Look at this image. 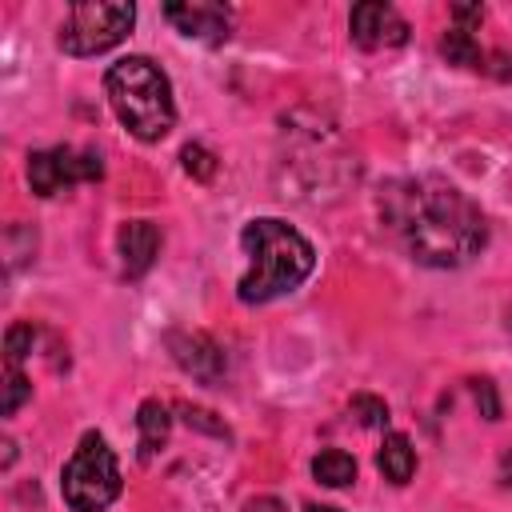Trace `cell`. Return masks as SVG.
Wrapping results in <instances>:
<instances>
[{"instance_id": "obj_13", "label": "cell", "mask_w": 512, "mask_h": 512, "mask_svg": "<svg viewBox=\"0 0 512 512\" xmlns=\"http://www.w3.org/2000/svg\"><path fill=\"white\" fill-rule=\"evenodd\" d=\"M312 476L316 484L324 488H348L356 480V460L344 452V448H324L316 460H312Z\"/></svg>"}, {"instance_id": "obj_15", "label": "cell", "mask_w": 512, "mask_h": 512, "mask_svg": "<svg viewBox=\"0 0 512 512\" xmlns=\"http://www.w3.org/2000/svg\"><path fill=\"white\" fill-rule=\"evenodd\" d=\"M28 396H32V384L20 372V364H4V416H16Z\"/></svg>"}, {"instance_id": "obj_5", "label": "cell", "mask_w": 512, "mask_h": 512, "mask_svg": "<svg viewBox=\"0 0 512 512\" xmlns=\"http://www.w3.org/2000/svg\"><path fill=\"white\" fill-rule=\"evenodd\" d=\"M136 24V8L124 0H88V4H72L56 44L68 56H100L108 48H116Z\"/></svg>"}, {"instance_id": "obj_11", "label": "cell", "mask_w": 512, "mask_h": 512, "mask_svg": "<svg viewBox=\"0 0 512 512\" xmlns=\"http://www.w3.org/2000/svg\"><path fill=\"white\" fill-rule=\"evenodd\" d=\"M376 464H380L384 480L408 484L412 472H416V448H412V440L404 432H388L384 444H380V452H376Z\"/></svg>"}, {"instance_id": "obj_6", "label": "cell", "mask_w": 512, "mask_h": 512, "mask_svg": "<svg viewBox=\"0 0 512 512\" xmlns=\"http://www.w3.org/2000/svg\"><path fill=\"white\" fill-rule=\"evenodd\" d=\"M104 164L96 152H76L68 144L60 148H40L28 156V184L36 196H56L72 184H84V180H100Z\"/></svg>"}, {"instance_id": "obj_16", "label": "cell", "mask_w": 512, "mask_h": 512, "mask_svg": "<svg viewBox=\"0 0 512 512\" xmlns=\"http://www.w3.org/2000/svg\"><path fill=\"white\" fill-rule=\"evenodd\" d=\"M32 344H36V328H32L28 320L12 324V328L4 332V364H20V360L32 352Z\"/></svg>"}, {"instance_id": "obj_14", "label": "cell", "mask_w": 512, "mask_h": 512, "mask_svg": "<svg viewBox=\"0 0 512 512\" xmlns=\"http://www.w3.org/2000/svg\"><path fill=\"white\" fill-rule=\"evenodd\" d=\"M440 56L460 68H484V48L476 44V36L468 28H448L440 36Z\"/></svg>"}, {"instance_id": "obj_19", "label": "cell", "mask_w": 512, "mask_h": 512, "mask_svg": "<svg viewBox=\"0 0 512 512\" xmlns=\"http://www.w3.org/2000/svg\"><path fill=\"white\" fill-rule=\"evenodd\" d=\"M472 392H476L480 416H484V420H496V416H500V400H496V388H492V380H472Z\"/></svg>"}, {"instance_id": "obj_17", "label": "cell", "mask_w": 512, "mask_h": 512, "mask_svg": "<svg viewBox=\"0 0 512 512\" xmlns=\"http://www.w3.org/2000/svg\"><path fill=\"white\" fill-rule=\"evenodd\" d=\"M180 160H184V172H188L192 180H200V184H208V180L216 176V156H212L204 144H184Z\"/></svg>"}, {"instance_id": "obj_7", "label": "cell", "mask_w": 512, "mask_h": 512, "mask_svg": "<svg viewBox=\"0 0 512 512\" xmlns=\"http://www.w3.org/2000/svg\"><path fill=\"white\" fill-rule=\"evenodd\" d=\"M348 32L360 48L368 52H380V48H400L408 40V20L392 8V4H380V0H364L348 12Z\"/></svg>"}, {"instance_id": "obj_3", "label": "cell", "mask_w": 512, "mask_h": 512, "mask_svg": "<svg viewBox=\"0 0 512 512\" xmlns=\"http://www.w3.org/2000/svg\"><path fill=\"white\" fill-rule=\"evenodd\" d=\"M104 92L108 104L116 112V120L144 144H156L172 132L176 124V100H172V84L160 72V64H152L148 56H124L108 68L104 76Z\"/></svg>"}, {"instance_id": "obj_20", "label": "cell", "mask_w": 512, "mask_h": 512, "mask_svg": "<svg viewBox=\"0 0 512 512\" xmlns=\"http://www.w3.org/2000/svg\"><path fill=\"white\" fill-rule=\"evenodd\" d=\"M452 20H456V28L480 24V20H484V8H480V4H456V8H452Z\"/></svg>"}, {"instance_id": "obj_18", "label": "cell", "mask_w": 512, "mask_h": 512, "mask_svg": "<svg viewBox=\"0 0 512 512\" xmlns=\"http://www.w3.org/2000/svg\"><path fill=\"white\" fill-rule=\"evenodd\" d=\"M352 412H360V420L368 424V428H384L388 424V404L384 400H376V396H352Z\"/></svg>"}, {"instance_id": "obj_10", "label": "cell", "mask_w": 512, "mask_h": 512, "mask_svg": "<svg viewBox=\"0 0 512 512\" xmlns=\"http://www.w3.org/2000/svg\"><path fill=\"white\" fill-rule=\"evenodd\" d=\"M116 244H120L124 276H128V280H140V276L152 268L156 252H160V228H156L152 220H128V224L120 228Z\"/></svg>"}, {"instance_id": "obj_2", "label": "cell", "mask_w": 512, "mask_h": 512, "mask_svg": "<svg viewBox=\"0 0 512 512\" xmlns=\"http://www.w3.org/2000/svg\"><path fill=\"white\" fill-rule=\"evenodd\" d=\"M240 248L248 252V272L236 284V296L244 304H268L288 292H296L312 268H316V248L304 232L276 216H256L240 232Z\"/></svg>"}, {"instance_id": "obj_4", "label": "cell", "mask_w": 512, "mask_h": 512, "mask_svg": "<svg viewBox=\"0 0 512 512\" xmlns=\"http://www.w3.org/2000/svg\"><path fill=\"white\" fill-rule=\"evenodd\" d=\"M60 496L72 512H104L120 496V464L100 432H84L60 472Z\"/></svg>"}, {"instance_id": "obj_21", "label": "cell", "mask_w": 512, "mask_h": 512, "mask_svg": "<svg viewBox=\"0 0 512 512\" xmlns=\"http://www.w3.org/2000/svg\"><path fill=\"white\" fill-rule=\"evenodd\" d=\"M208 416H212V412H200V408H184V420H188V424H200V428H208V432H216V436H228V432H224V424H212Z\"/></svg>"}, {"instance_id": "obj_1", "label": "cell", "mask_w": 512, "mask_h": 512, "mask_svg": "<svg viewBox=\"0 0 512 512\" xmlns=\"http://www.w3.org/2000/svg\"><path fill=\"white\" fill-rule=\"evenodd\" d=\"M380 220L400 248L428 268H460L488 244L480 204L440 176H408L380 188Z\"/></svg>"}, {"instance_id": "obj_23", "label": "cell", "mask_w": 512, "mask_h": 512, "mask_svg": "<svg viewBox=\"0 0 512 512\" xmlns=\"http://www.w3.org/2000/svg\"><path fill=\"white\" fill-rule=\"evenodd\" d=\"M304 512H340V508H332V504H308Z\"/></svg>"}, {"instance_id": "obj_12", "label": "cell", "mask_w": 512, "mask_h": 512, "mask_svg": "<svg viewBox=\"0 0 512 512\" xmlns=\"http://www.w3.org/2000/svg\"><path fill=\"white\" fill-rule=\"evenodd\" d=\"M168 428H172V416H168V404L160 400H144L136 408V432H140V456H156L164 444H168Z\"/></svg>"}, {"instance_id": "obj_22", "label": "cell", "mask_w": 512, "mask_h": 512, "mask_svg": "<svg viewBox=\"0 0 512 512\" xmlns=\"http://www.w3.org/2000/svg\"><path fill=\"white\" fill-rule=\"evenodd\" d=\"M244 512H288V508H284L276 496H260V500H252Z\"/></svg>"}, {"instance_id": "obj_8", "label": "cell", "mask_w": 512, "mask_h": 512, "mask_svg": "<svg viewBox=\"0 0 512 512\" xmlns=\"http://www.w3.org/2000/svg\"><path fill=\"white\" fill-rule=\"evenodd\" d=\"M164 16L176 24L180 36L204 40V44H224L232 32V12L212 0H184V4L172 0V4H164Z\"/></svg>"}, {"instance_id": "obj_9", "label": "cell", "mask_w": 512, "mask_h": 512, "mask_svg": "<svg viewBox=\"0 0 512 512\" xmlns=\"http://www.w3.org/2000/svg\"><path fill=\"white\" fill-rule=\"evenodd\" d=\"M168 348H172L176 364L188 376H196L204 384H216L224 376V352L216 348L212 336H204V332H172L168 336Z\"/></svg>"}]
</instances>
